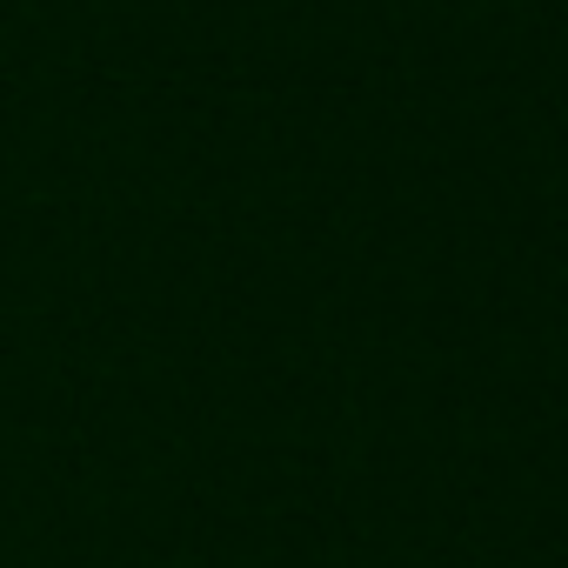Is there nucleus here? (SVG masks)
Here are the masks:
<instances>
[]
</instances>
